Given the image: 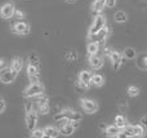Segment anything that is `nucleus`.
I'll return each mask as SVG.
<instances>
[{"mask_svg":"<svg viewBox=\"0 0 147 138\" xmlns=\"http://www.w3.org/2000/svg\"><path fill=\"white\" fill-rule=\"evenodd\" d=\"M81 119H83V116L80 115L79 112H76V111L71 110V108H63L62 111H59L58 114H56L54 115V121H57V123H66V121H81Z\"/></svg>","mask_w":147,"mask_h":138,"instance_id":"nucleus-1","label":"nucleus"},{"mask_svg":"<svg viewBox=\"0 0 147 138\" xmlns=\"http://www.w3.org/2000/svg\"><path fill=\"white\" fill-rule=\"evenodd\" d=\"M38 120H39V112L36 111V108L32 107L31 105H27L26 106V114H25V123L30 132H32L36 128Z\"/></svg>","mask_w":147,"mask_h":138,"instance_id":"nucleus-2","label":"nucleus"},{"mask_svg":"<svg viewBox=\"0 0 147 138\" xmlns=\"http://www.w3.org/2000/svg\"><path fill=\"white\" fill-rule=\"evenodd\" d=\"M44 85L41 84L40 81L38 83H31L25 90H23V97L25 98H35V97H39L40 94L44 93Z\"/></svg>","mask_w":147,"mask_h":138,"instance_id":"nucleus-3","label":"nucleus"},{"mask_svg":"<svg viewBox=\"0 0 147 138\" xmlns=\"http://www.w3.org/2000/svg\"><path fill=\"white\" fill-rule=\"evenodd\" d=\"M105 26H106V17H105L103 14H97L96 18H94L93 23H92L90 28H89V32H88V36L89 35H96L97 32H98L101 28H103Z\"/></svg>","mask_w":147,"mask_h":138,"instance_id":"nucleus-4","label":"nucleus"},{"mask_svg":"<svg viewBox=\"0 0 147 138\" xmlns=\"http://www.w3.org/2000/svg\"><path fill=\"white\" fill-rule=\"evenodd\" d=\"M36 111H38L39 114H41V115H47V114H49V111H51L49 98L47 97V96H44V93L39 96L38 101H36Z\"/></svg>","mask_w":147,"mask_h":138,"instance_id":"nucleus-5","label":"nucleus"},{"mask_svg":"<svg viewBox=\"0 0 147 138\" xmlns=\"http://www.w3.org/2000/svg\"><path fill=\"white\" fill-rule=\"evenodd\" d=\"M18 72H16L14 70H12L10 67H5L0 71V81L3 84H12L13 81L16 80Z\"/></svg>","mask_w":147,"mask_h":138,"instance_id":"nucleus-6","label":"nucleus"},{"mask_svg":"<svg viewBox=\"0 0 147 138\" xmlns=\"http://www.w3.org/2000/svg\"><path fill=\"white\" fill-rule=\"evenodd\" d=\"M80 105H81V108L84 110V112L89 114V115L98 111V103L94 100H90V98H81Z\"/></svg>","mask_w":147,"mask_h":138,"instance_id":"nucleus-7","label":"nucleus"},{"mask_svg":"<svg viewBox=\"0 0 147 138\" xmlns=\"http://www.w3.org/2000/svg\"><path fill=\"white\" fill-rule=\"evenodd\" d=\"M12 31L13 34L16 35H21V36H25V35H28L31 31V27L27 22H23V21H18L13 25L12 27Z\"/></svg>","mask_w":147,"mask_h":138,"instance_id":"nucleus-8","label":"nucleus"},{"mask_svg":"<svg viewBox=\"0 0 147 138\" xmlns=\"http://www.w3.org/2000/svg\"><path fill=\"white\" fill-rule=\"evenodd\" d=\"M79 123H80V121H71V120H70V121H66V123L61 124L59 133H61L62 136H65V137L71 136L74 132H75V129L78 128Z\"/></svg>","mask_w":147,"mask_h":138,"instance_id":"nucleus-9","label":"nucleus"},{"mask_svg":"<svg viewBox=\"0 0 147 138\" xmlns=\"http://www.w3.org/2000/svg\"><path fill=\"white\" fill-rule=\"evenodd\" d=\"M27 76L31 83L40 81V69H39V66L27 63Z\"/></svg>","mask_w":147,"mask_h":138,"instance_id":"nucleus-10","label":"nucleus"},{"mask_svg":"<svg viewBox=\"0 0 147 138\" xmlns=\"http://www.w3.org/2000/svg\"><path fill=\"white\" fill-rule=\"evenodd\" d=\"M110 32H111V30H110V28L107 27V25H106L103 28H101L96 35H89L88 39L89 40H93V41H98V43H103V41L109 38Z\"/></svg>","mask_w":147,"mask_h":138,"instance_id":"nucleus-11","label":"nucleus"},{"mask_svg":"<svg viewBox=\"0 0 147 138\" xmlns=\"http://www.w3.org/2000/svg\"><path fill=\"white\" fill-rule=\"evenodd\" d=\"M14 10H16V8L12 3H5L4 5L0 7V17L4 18V20H9V18L13 17Z\"/></svg>","mask_w":147,"mask_h":138,"instance_id":"nucleus-12","label":"nucleus"},{"mask_svg":"<svg viewBox=\"0 0 147 138\" xmlns=\"http://www.w3.org/2000/svg\"><path fill=\"white\" fill-rule=\"evenodd\" d=\"M109 58L111 59V63H112V66H114V70H119L120 67H121L123 62H124L123 61V56L116 50H111Z\"/></svg>","mask_w":147,"mask_h":138,"instance_id":"nucleus-13","label":"nucleus"},{"mask_svg":"<svg viewBox=\"0 0 147 138\" xmlns=\"http://www.w3.org/2000/svg\"><path fill=\"white\" fill-rule=\"evenodd\" d=\"M89 65L93 70H99L102 66H103V58L97 54H93V56H89Z\"/></svg>","mask_w":147,"mask_h":138,"instance_id":"nucleus-14","label":"nucleus"},{"mask_svg":"<svg viewBox=\"0 0 147 138\" xmlns=\"http://www.w3.org/2000/svg\"><path fill=\"white\" fill-rule=\"evenodd\" d=\"M105 7H106V0H94L90 9L94 14H101L103 12Z\"/></svg>","mask_w":147,"mask_h":138,"instance_id":"nucleus-15","label":"nucleus"},{"mask_svg":"<svg viewBox=\"0 0 147 138\" xmlns=\"http://www.w3.org/2000/svg\"><path fill=\"white\" fill-rule=\"evenodd\" d=\"M117 137L119 138H132V137H134V133H133V125L127 124L124 128H121V131H120V133L117 134Z\"/></svg>","mask_w":147,"mask_h":138,"instance_id":"nucleus-16","label":"nucleus"},{"mask_svg":"<svg viewBox=\"0 0 147 138\" xmlns=\"http://www.w3.org/2000/svg\"><path fill=\"white\" fill-rule=\"evenodd\" d=\"M44 134H45V137H49V138H57L61 133H59V129H57L56 127L48 125L44 128Z\"/></svg>","mask_w":147,"mask_h":138,"instance_id":"nucleus-17","label":"nucleus"},{"mask_svg":"<svg viewBox=\"0 0 147 138\" xmlns=\"http://www.w3.org/2000/svg\"><path fill=\"white\" fill-rule=\"evenodd\" d=\"M9 67L12 70H14L16 72H20L23 67V59L21 58V57H14V58L12 59V62H10Z\"/></svg>","mask_w":147,"mask_h":138,"instance_id":"nucleus-18","label":"nucleus"},{"mask_svg":"<svg viewBox=\"0 0 147 138\" xmlns=\"http://www.w3.org/2000/svg\"><path fill=\"white\" fill-rule=\"evenodd\" d=\"M120 131H121V129L117 125H107L106 128H105V133H106L107 137H117Z\"/></svg>","mask_w":147,"mask_h":138,"instance_id":"nucleus-19","label":"nucleus"},{"mask_svg":"<svg viewBox=\"0 0 147 138\" xmlns=\"http://www.w3.org/2000/svg\"><path fill=\"white\" fill-rule=\"evenodd\" d=\"M92 76H93L92 71H86V70H84V71H81L80 74H79V79L78 80H80V81H83V83H85V84L90 85Z\"/></svg>","mask_w":147,"mask_h":138,"instance_id":"nucleus-20","label":"nucleus"},{"mask_svg":"<svg viewBox=\"0 0 147 138\" xmlns=\"http://www.w3.org/2000/svg\"><path fill=\"white\" fill-rule=\"evenodd\" d=\"M90 84L94 85V87H97V88L102 87V85L105 84V77L102 76L101 74H93L92 80H90Z\"/></svg>","mask_w":147,"mask_h":138,"instance_id":"nucleus-21","label":"nucleus"},{"mask_svg":"<svg viewBox=\"0 0 147 138\" xmlns=\"http://www.w3.org/2000/svg\"><path fill=\"white\" fill-rule=\"evenodd\" d=\"M86 52H88L89 56H93V54H97L99 52V43L98 41H90L86 46Z\"/></svg>","mask_w":147,"mask_h":138,"instance_id":"nucleus-22","label":"nucleus"},{"mask_svg":"<svg viewBox=\"0 0 147 138\" xmlns=\"http://www.w3.org/2000/svg\"><path fill=\"white\" fill-rule=\"evenodd\" d=\"M114 20L116 21L117 23H124V22H127L128 15H127V13L123 12V10H117L114 15Z\"/></svg>","mask_w":147,"mask_h":138,"instance_id":"nucleus-23","label":"nucleus"},{"mask_svg":"<svg viewBox=\"0 0 147 138\" xmlns=\"http://www.w3.org/2000/svg\"><path fill=\"white\" fill-rule=\"evenodd\" d=\"M137 67L141 70H147V54H142L137 58Z\"/></svg>","mask_w":147,"mask_h":138,"instance_id":"nucleus-24","label":"nucleus"},{"mask_svg":"<svg viewBox=\"0 0 147 138\" xmlns=\"http://www.w3.org/2000/svg\"><path fill=\"white\" fill-rule=\"evenodd\" d=\"M133 133H134V137H145V127H142L141 124L133 125Z\"/></svg>","mask_w":147,"mask_h":138,"instance_id":"nucleus-25","label":"nucleus"},{"mask_svg":"<svg viewBox=\"0 0 147 138\" xmlns=\"http://www.w3.org/2000/svg\"><path fill=\"white\" fill-rule=\"evenodd\" d=\"M127 124H128V121H127V118H125L124 115H117L116 118H115V125H117L120 129L124 128Z\"/></svg>","mask_w":147,"mask_h":138,"instance_id":"nucleus-26","label":"nucleus"},{"mask_svg":"<svg viewBox=\"0 0 147 138\" xmlns=\"http://www.w3.org/2000/svg\"><path fill=\"white\" fill-rule=\"evenodd\" d=\"M124 56H125V58H128V59H134L137 53H136V50L133 48L128 46V48L124 49Z\"/></svg>","mask_w":147,"mask_h":138,"instance_id":"nucleus-27","label":"nucleus"},{"mask_svg":"<svg viewBox=\"0 0 147 138\" xmlns=\"http://www.w3.org/2000/svg\"><path fill=\"white\" fill-rule=\"evenodd\" d=\"M27 63H31V65H36V66H39L40 65V59H39V56L36 53H31L30 56H28V61Z\"/></svg>","mask_w":147,"mask_h":138,"instance_id":"nucleus-28","label":"nucleus"},{"mask_svg":"<svg viewBox=\"0 0 147 138\" xmlns=\"http://www.w3.org/2000/svg\"><path fill=\"white\" fill-rule=\"evenodd\" d=\"M127 93H128V96H130V97H137V96L140 94V88L134 87V85H130V87H128Z\"/></svg>","mask_w":147,"mask_h":138,"instance_id":"nucleus-29","label":"nucleus"},{"mask_svg":"<svg viewBox=\"0 0 147 138\" xmlns=\"http://www.w3.org/2000/svg\"><path fill=\"white\" fill-rule=\"evenodd\" d=\"M31 137H34V138H43V137H45V134H44V129L35 128L32 132H31Z\"/></svg>","mask_w":147,"mask_h":138,"instance_id":"nucleus-30","label":"nucleus"},{"mask_svg":"<svg viewBox=\"0 0 147 138\" xmlns=\"http://www.w3.org/2000/svg\"><path fill=\"white\" fill-rule=\"evenodd\" d=\"M76 58H78V53H76L75 50H70L69 53L66 54V59L67 61H70V62L76 61Z\"/></svg>","mask_w":147,"mask_h":138,"instance_id":"nucleus-31","label":"nucleus"},{"mask_svg":"<svg viewBox=\"0 0 147 138\" xmlns=\"http://www.w3.org/2000/svg\"><path fill=\"white\" fill-rule=\"evenodd\" d=\"M13 15H14L16 20H23V18H25V13H23L22 10H20V9H16Z\"/></svg>","mask_w":147,"mask_h":138,"instance_id":"nucleus-32","label":"nucleus"},{"mask_svg":"<svg viewBox=\"0 0 147 138\" xmlns=\"http://www.w3.org/2000/svg\"><path fill=\"white\" fill-rule=\"evenodd\" d=\"M5 107H7V103H5L4 98L0 97V115H1V114L5 111Z\"/></svg>","mask_w":147,"mask_h":138,"instance_id":"nucleus-33","label":"nucleus"},{"mask_svg":"<svg viewBox=\"0 0 147 138\" xmlns=\"http://www.w3.org/2000/svg\"><path fill=\"white\" fill-rule=\"evenodd\" d=\"M76 85H78L79 88H80V89H88L89 87H90V85H88V84H85V83H83V81H80V80H78V81H76Z\"/></svg>","mask_w":147,"mask_h":138,"instance_id":"nucleus-34","label":"nucleus"},{"mask_svg":"<svg viewBox=\"0 0 147 138\" xmlns=\"http://www.w3.org/2000/svg\"><path fill=\"white\" fill-rule=\"evenodd\" d=\"M116 4V0H106V7L107 8H114Z\"/></svg>","mask_w":147,"mask_h":138,"instance_id":"nucleus-35","label":"nucleus"},{"mask_svg":"<svg viewBox=\"0 0 147 138\" xmlns=\"http://www.w3.org/2000/svg\"><path fill=\"white\" fill-rule=\"evenodd\" d=\"M5 67H8L7 61H5L4 58H0V71H1L3 69H5Z\"/></svg>","mask_w":147,"mask_h":138,"instance_id":"nucleus-36","label":"nucleus"},{"mask_svg":"<svg viewBox=\"0 0 147 138\" xmlns=\"http://www.w3.org/2000/svg\"><path fill=\"white\" fill-rule=\"evenodd\" d=\"M141 125L145 127V128H147V116H143V118H141Z\"/></svg>","mask_w":147,"mask_h":138,"instance_id":"nucleus-37","label":"nucleus"},{"mask_svg":"<svg viewBox=\"0 0 147 138\" xmlns=\"http://www.w3.org/2000/svg\"><path fill=\"white\" fill-rule=\"evenodd\" d=\"M110 53H111V49H110V48H105V54H106L107 57L110 56Z\"/></svg>","mask_w":147,"mask_h":138,"instance_id":"nucleus-38","label":"nucleus"},{"mask_svg":"<svg viewBox=\"0 0 147 138\" xmlns=\"http://www.w3.org/2000/svg\"><path fill=\"white\" fill-rule=\"evenodd\" d=\"M66 3H69V4H74V3H76L78 0H65Z\"/></svg>","mask_w":147,"mask_h":138,"instance_id":"nucleus-39","label":"nucleus"}]
</instances>
